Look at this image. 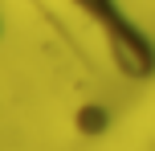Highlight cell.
Wrapping results in <instances>:
<instances>
[{"instance_id": "7a4b0ae2", "label": "cell", "mask_w": 155, "mask_h": 151, "mask_svg": "<svg viewBox=\"0 0 155 151\" xmlns=\"http://www.w3.org/2000/svg\"><path fill=\"white\" fill-rule=\"evenodd\" d=\"M74 127H78V135H90V139L106 135V131H110V106H102V102H82L78 114H74Z\"/></svg>"}, {"instance_id": "6da1fadb", "label": "cell", "mask_w": 155, "mask_h": 151, "mask_svg": "<svg viewBox=\"0 0 155 151\" xmlns=\"http://www.w3.org/2000/svg\"><path fill=\"white\" fill-rule=\"evenodd\" d=\"M70 4L90 25H98L102 41H106V49H110V61H114V70L123 74V78L147 82L155 74V41L123 12L118 0H70Z\"/></svg>"}]
</instances>
